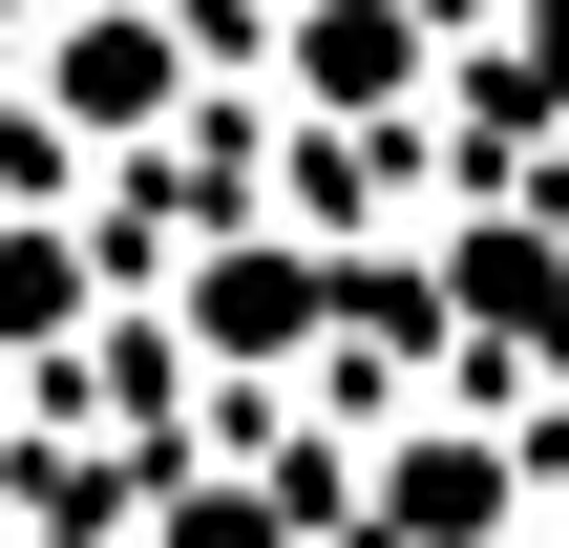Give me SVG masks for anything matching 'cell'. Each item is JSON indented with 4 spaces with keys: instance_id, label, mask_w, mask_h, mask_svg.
Instances as JSON below:
<instances>
[{
    "instance_id": "1",
    "label": "cell",
    "mask_w": 569,
    "mask_h": 548,
    "mask_svg": "<svg viewBox=\"0 0 569 548\" xmlns=\"http://www.w3.org/2000/svg\"><path fill=\"white\" fill-rule=\"evenodd\" d=\"M296 63H317L338 106H380V84L422 63V21H401V0H317V42H296Z\"/></svg>"
},
{
    "instance_id": "4",
    "label": "cell",
    "mask_w": 569,
    "mask_h": 548,
    "mask_svg": "<svg viewBox=\"0 0 569 548\" xmlns=\"http://www.w3.org/2000/svg\"><path fill=\"white\" fill-rule=\"evenodd\" d=\"M401 528H443V548L486 528V444H422V465H401Z\"/></svg>"
},
{
    "instance_id": "3",
    "label": "cell",
    "mask_w": 569,
    "mask_h": 548,
    "mask_svg": "<svg viewBox=\"0 0 569 548\" xmlns=\"http://www.w3.org/2000/svg\"><path fill=\"white\" fill-rule=\"evenodd\" d=\"M148 84H169V42H148V21H84V42H63V106H106V127H127Z\"/></svg>"
},
{
    "instance_id": "2",
    "label": "cell",
    "mask_w": 569,
    "mask_h": 548,
    "mask_svg": "<svg viewBox=\"0 0 569 548\" xmlns=\"http://www.w3.org/2000/svg\"><path fill=\"white\" fill-rule=\"evenodd\" d=\"M465 317L549 338V317H569V253H549V232H486V253H465Z\"/></svg>"
}]
</instances>
